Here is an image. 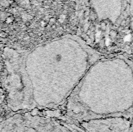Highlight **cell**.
<instances>
[{
  "instance_id": "1",
  "label": "cell",
  "mask_w": 133,
  "mask_h": 132,
  "mask_svg": "<svg viewBox=\"0 0 133 132\" xmlns=\"http://www.w3.org/2000/svg\"><path fill=\"white\" fill-rule=\"evenodd\" d=\"M115 67H114L115 69ZM112 71L109 75L106 73L104 78H98L99 82L95 78L86 74L94 80L84 75V78L87 84L80 81L83 84L89 86V94L93 96L89 97V102L71 109L69 111L73 115L79 117H90L96 114L97 110H108L109 115H129L133 113V63L125 58L120 71ZM106 115V111L105 115Z\"/></svg>"
}]
</instances>
